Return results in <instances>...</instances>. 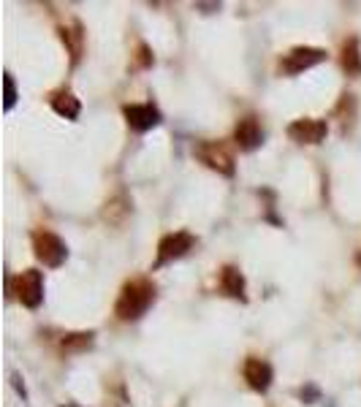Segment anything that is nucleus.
Segmentation results:
<instances>
[{"instance_id":"obj_6","label":"nucleus","mask_w":361,"mask_h":407,"mask_svg":"<svg viewBox=\"0 0 361 407\" xmlns=\"http://www.w3.org/2000/svg\"><path fill=\"white\" fill-rule=\"evenodd\" d=\"M326 130L329 128L324 120H312V117H302L288 125V136L299 144H321L326 139Z\"/></svg>"},{"instance_id":"obj_13","label":"nucleus","mask_w":361,"mask_h":407,"mask_svg":"<svg viewBox=\"0 0 361 407\" xmlns=\"http://www.w3.org/2000/svg\"><path fill=\"white\" fill-rule=\"evenodd\" d=\"M52 107H54L57 114H63V117H69V120H73V117L79 114V101H76L71 92H57V95L52 98Z\"/></svg>"},{"instance_id":"obj_7","label":"nucleus","mask_w":361,"mask_h":407,"mask_svg":"<svg viewBox=\"0 0 361 407\" xmlns=\"http://www.w3.org/2000/svg\"><path fill=\"white\" fill-rule=\"evenodd\" d=\"M196 155L204 160L209 169H215V171H220V174H234V158H231V152L225 150L223 144L206 142L196 150Z\"/></svg>"},{"instance_id":"obj_2","label":"nucleus","mask_w":361,"mask_h":407,"mask_svg":"<svg viewBox=\"0 0 361 407\" xmlns=\"http://www.w3.org/2000/svg\"><path fill=\"white\" fill-rule=\"evenodd\" d=\"M33 250H35V258L41 261L44 266H60L66 261L69 250H66V242L52 233V231H35L33 233Z\"/></svg>"},{"instance_id":"obj_5","label":"nucleus","mask_w":361,"mask_h":407,"mask_svg":"<svg viewBox=\"0 0 361 407\" xmlns=\"http://www.w3.org/2000/svg\"><path fill=\"white\" fill-rule=\"evenodd\" d=\"M193 245H196V239L190 236L188 231H177V233L163 236L160 245H158V264H169L174 258H182Z\"/></svg>"},{"instance_id":"obj_3","label":"nucleus","mask_w":361,"mask_h":407,"mask_svg":"<svg viewBox=\"0 0 361 407\" xmlns=\"http://www.w3.org/2000/svg\"><path fill=\"white\" fill-rule=\"evenodd\" d=\"M14 293L25 307H38L44 301V280H41V272L28 269L22 272L17 280H14Z\"/></svg>"},{"instance_id":"obj_4","label":"nucleus","mask_w":361,"mask_h":407,"mask_svg":"<svg viewBox=\"0 0 361 407\" xmlns=\"http://www.w3.org/2000/svg\"><path fill=\"white\" fill-rule=\"evenodd\" d=\"M326 57L324 49H315V47H296L291 52L283 57V63H280V68L285 73H302L312 68V66H318L321 60Z\"/></svg>"},{"instance_id":"obj_15","label":"nucleus","mask_w":361,"mask_h":407,"mask_svg":"<svg viewBox=\"0 0 361 407\" xmlns=\"http://www.w3.org/2000/svg\"><path fill=\"white\" fill-rule=\"evenodd\" d=\"M356 261H359V266H361V253H359V258H356Z\"/></svg>"},{"instance_id":"obj_1","label":"nucleus","mask_w":361,"mask_h":407,"mask_svg":"<svg viewBox=\"0 0 361 407\" xmlns=\"http://www.w3.org/2000/svg\"><path fill=\"white\" fill-rule=\"evenodd\" d=\"M155 299V285L147 280H131L122 288L120 299H117V318L120 320H136L138 315L147 312V307Z\"/></svg>"},{"instance_id":"obj_8","label":"nucleus","mask_w":361,"mask_h":407,"mask_svg":"<svg viewBox=\"0 0 361 407\" xmlns=\"http://www.w3.org/2000/svg\"><path fill=\"white\" fill-rule=\"evenodd\" d=\"M125 120L134 130H150L153 125L160 123V114L153 104H134V107H125Z\"/></svg>"},{"instance_id":"obj_12","label":"nucleus","mask_w":361,"mask_h":407,"mask_svg":"<svg viewBox=\"0 0 361 407\" xmlns=\"http://www.w3.org/2000/svg\"><path fill=\"white\" fill-rule=\"evenodd\" d=\"M343 68L348 73H361V54H359V41L350 38L343 47Z\"/></svg>"},{"instance_id":"obj_14","label":"nucleus","mask_w":361,"mask_h":407,"mask_svg":"<svg viewBox=\"0 0 361 407\" xmlns=\"http://www.w3.org/2000/svg\"><path fill=\"white\" fill-rule=\"evenodd\" d=\"M14 101H17V92H14V79H11V76H6V109L14 107Z\"/></svg>"},{"instance_id":"obj_11","label":"nucleus","mask_w":361,"mask_h":407,"mask_svg":"<svg viewBox=\"0 0 361 407\" xmlns=\"http://www.w3.org/2000/svg\"><path fill=\"white\" fill-rule=\"evenodd\" d=\"M220 288H223L228 296H242V293H244V280H242L237 266H223V272H220Z\"/></svg>"},{"instance_id":"obj_9","label":"nucleus","mask_w":361,"mask_h":407,"mask_svg":"<svg viewBox=\"0 0 361 407\" xmlns=\"http://www.w3.org/2000/svg\"><path fill=\"white\" fill-rule=\"evenodd\" d=\"M244 380L256 391H266L272 383V367L264 358H247L244 361Z\"/></svg>"},{"instance_id":"obj_10","label":"nucleus","mask_w":361,"mask_h":407,"mask_svg":"<svg viewBox=\"0 0 361 407\" xmlns=\"http://www.w3.org/2000/svg\"><path fill=\"white\" fill-rule=\"evenodd\" d=\"M234 139H237V144H239L242 150H253V147H258L261 139H264V133H261V125H258L256 117H244V120H239L237 130H234Z\"/></svg>"}]
</instances>
